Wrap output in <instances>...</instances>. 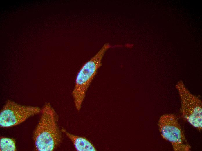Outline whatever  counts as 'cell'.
<instances>
[{"label": "cell", "mask_w": 202, "mask_h": 151, "mask_svg": "<svg viewBox=\"0 0 202 151\" xmlns=\"http://www.w3.org/2000/svg\"><path fill=\"white\" fill-rule=\"evenodd\" d=\"M41 113L40 119L33 133L35 148L39 151H53L59 145L61 138L57 115L48 103L44 105Z\"/></svg>", "instance_id": "6da1fadb"}, {"label": "cell", "mask_w": 202, "mask_h": 151, "mask_svg": "<svg viewBox=\"0 0 202 151\" xmlns=\"http://www.w3.org/2000/svg\"><path fill=\"white\" fill-rule=\"evenodd\" d=\"M121 47L120 45L113 46L109 43L105 44L94 56L81 67L77 75L72 92L77 110L79 111L81 108L86 92L98 69L102 66V60L106 52L110 48Z\"/></svg>", "instance_id": "7a4b0ae2"}, {"label": "cell", "mask_w": 202, "mask_h": 151, "mask_svg": "<svg viewBox=\"0 0 202 151\" xmlns=\"http://www.w3.org/2000/svg\"><path fill=\"white\" fill-rule=\"evenodd\" d=\"M175 88L180 98L182 117L193 127L201 131L202 128L201 100L189 91L182 80L177 83Z\"/></svg>", "instance_id": "3957f363"}, {"label": "cell", "mask_w": 202, "mask_h": 151, "mask_svg": "<svg viewBox=\"0 0 202 151\" xmlns=\"http://www.w3.org/2000/svg\"><path fill=\"white\" fill-rule=\"evenodd\" d=\"M158 126L163 139L170 142L175 151H189L188 144L177 117L172 114H164L160 117Z\"/></svg>", "instance_id": "277c9868"}, {"label": "cell", "mask_w": 202, "mask_h": 151, "mask_svg": "<svg viewBox=\"0 0 202 151\" xmlns=\"http://www.w3.org/2000/svg\"><path fill=\"white\" fill-rule=\"evenodd\" d=\"M41 110L37 107L23 105L8 100L0 112V127L8 128L18 125L30 117L41 112Z\"/></svg>", "instance_id": "5b68a950"}, {"label": "cell", "mask_w": 202, "mask_h": 151, "mask_svg": "<svg viewBox=\"0 0 202 151\" xmlns=\"http://www.w3.org/2000/svg\"><path fill=\"white\" fill-rule=\"evenodd\" d=\"M62 131L73 143L76 150L78 151H95L96 150L92 143L86 138L76 136L68 132L65 129Z\"/></svg>", "instance_id": "8992f818"}, {"label": "cell", "mask_w": 202, "mask_h": 151, "mask_svg": "<svg viewBox=\"0 0 202 151\" xmlns=\"http://www.w3.org/2000/svg\"><path fill=\"white\" fill-rule=\"evenodd\" d=\"M0 148L1 151H15L16 150L15 140L12 138L1 137L0 139Z\"/></svg>", "instance_id": "52a82bcc"}]
</instances>
